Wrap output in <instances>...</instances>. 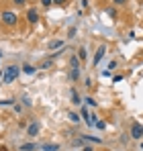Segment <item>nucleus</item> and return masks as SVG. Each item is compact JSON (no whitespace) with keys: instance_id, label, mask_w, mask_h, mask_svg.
Here are the masks:
<instances>
[{"instance_id":"1","label":"nucleus","mask_w":143,"mask_h":151,"mask_svg":"<svg viewBox=\"0 0 143 151\" xmlns=\"http://www.w3.org/2000/svg\"><path fill=\"white\" fill-rule=\"evenodd\" d=\"M19 65H8L6 70H4V76H2V82L4 84H12L17 78H19Z\"/></svg>"},{"instance_id":"2","label":"nucleus","mask_w":143,"mask_h":151,"mask_svg":"<svg viewBox=\"0 0 143 151\" xmlns=\"http://www.w3.org/2000/svg\"><path fill=\"white\" fill-rule=\"evenodd\" d=\"M17 21H19V17H17L14 12H10V10L2 12V23H4L6 27H14V25H17Z\"/></svg>"},{"instance_id":"3","label":"nucleus","mask_w":143,"mask_h":151,"mask_svg":"<svg viewBox=\"0 0 143 151\" xmlns=\"http://www.w3.org/2000/svg\"><path fill=\"white\" fill-rule=\"evenodd\" d=\"M131 137L133 139H143V125L141 123H133L131 125Z\"/></svg>"},{"instance_id":"4","label":"nucleus","mask_w":143,"mask_h":151,"mask_svg":"<svg viewBox=\"0 0 143 151\" xmlns=\"http://www.w3.org/2000/svg\"><path fill=\"white\" fill-rule=\"evenodd\" d=\"M27 21H29L31 25H35V23L39 21V12L33 10V8H29V10H27Z\"/></svg>"},{"instance_id":"5","label":"nucleus","mask_w":143,"mask_h":151,"mask_svg":"<svg viewBox=\"0 0 143 151\" xmlns=\"http://www.w3.org/2000/svg\"><path fill=\"white\" fill-rule=\"evenodd\" d=\"M104 53H106V45H100V47L96 49V55H94V65L100 63V59L104 57Z\"/></svg>"},{"instance_id":"6","label":"nucleus","mask_w":143,"mask_h":151,"mask_svg":"<svg viewBox=\"0 0 143 151\" xmlns=\"http://www.w3.org/2000/svg\"><path fill=\"white\" fill-rule=\"evenodd\" d=\"M37 133H39V123H31L29 129H27V135H29V137H35Z\"/></svg>"},{"instance_id":"7","label":"nucleus","mask_w":143,"mask_h":151,"mask_svg":"<svg viewBox=\"0 0 143 151\" xmlns=\"http://www.w3.org/2000/svg\"><path fill=\"white\" fill-rule=\"evenodd\" d=\"M39 149V145H35V143H25L19 147V151H37Z\"/></svg>"},{"instance_id":"8","label":"nucleus","mask_w":143,"mask_h":151,"mask_svg":"<svg viewBox=\"0 0 143 151\" xmlns=\"http://www.w3.org/2000/svg\"><path fill=\"white\" fill-rule=\"evenodd\" d=\"M41 149L43 151H57L59 145H57V143H45V145H41Z\"/></svg>"},{"instance_id":"9","label":"nucleus","mask_w":143,"mask_h":151,"mask_svg":"<svg viewBox=\"0 0 143 151\" xmlns=\"http://www.w3.org/2000/svg\"><path fill=\"white\" fill-rule=\"evenodd\" d=\"M82 141H90V143H102L100 137H88V135H82Z\"/></svg>"},{"instance_id":"10","label":"nucleus","mask_w":143,"mask_h":151,"mask_svg":"<svg viewBox=\"0 0 143 151\" xmlns=\"http://www.w3.org/2000/svg\"><path fill=\"white\" fill-rule=\"evenodd\" d=\"M70 96H72V102H74V104H80V96H78V92H76V90H74V88H72L70 90Z\"/></svg>"},{"instance_id":"11","label":"nucleus","mask_w":143,"mask_h":151,"mask_svg":"<svg viewBox=\"0 0 143 151\" xmlns=\"http://www.w3.org/2000/svg\"><path fill=\"white\" fill-rule=\"evenodd\" d=\"M70 63H72V70H80V57H70Z\"/></svg>"},{"instance_id":"12","label":"nucleus","mask_w":143,"mask_h":151,"mask_svg":"<svg viewBox=\"0 0 143 151\" xmlns=\"http://www.w3.org/2000/svg\"><path fill=\"white\" fill-rule=\"evenodd\" d=\"M78 57H80L82 61H86V57H88V53H86V47H80V49H78Z\"/></svg>"},{"instance_id":"13","label":"nucleus","mask_w":143,"mask_h":151,"mask_svg":"<svg viewBox=\"0 0 143 151\" xmlns=\"http://www.w3.org/2000/svg\"><path fill=\"white\" fill-rule=\"evenodd\" d=\"M23 72H25V74H35V68H33V65H29V63H25V65H23Z\"/></svg>"},{"instance_id":"14","label":"nucleus","mask_w":143,"mask_h":151,"mask_svg":"<svg viewBox=\"0 0 143 151\" xmlns=\"http://www.w3.org/2000/svg\"><path fill=\"white\" fill-rule=\"evenodd\" d=\"M61 41H53V43H49V49H61Z\"/></svg>"},{"instance_id":"15","label":"nucleus","mask_w":143,"mask_h":151,"mask_svg":"<svg viewBox=\"0 0 143 151\" xmlns=\"http://www.w3.org/2000/svg\"><path fill=\"white\" fill-rule=\"evenodd\" d=\"M68 119H70L72 123H78V121H80V116H78L76 112H68Z\"/></svg>"},{"instance_id":"16","label":"nucleus","mask_w":143,"mask_h":151,"mask_svg":"<svg viewBox=\"0 0 143 151\" xmlns=\"http://www.w3.org/2000/svg\"><path fill=\"white\" fill-rule=\"evenodd\" d=\"M84 102H86L88 106H96V104H98V102H96L94 98H90V96H86V98H84Z\"/></svg>"},{"instance_id":"17","label":"nucleus","mask_w":143,"mask_h":151,"mask_svg":"<svg viewBox=\"0 0 143 151\" xmlns=\"http://www.w3.org/2000/svg\"><path fill=\"white\" fill-rule=\"evenodd\" d=\"M78 78H80V72H78V70H72L70 72V80H78Z\"/></svg>"},{"instance_id":"18","label":"nucleus","mask_w":143,"mask_h":151,"mask_svg":"<svg viewBox=\"0 0 143 151\" xmlns=\"http://www.w3.org/2000/svg\"><path fill=\"white\" fill-rule=\"evenodd\" d=\"M49 65H51V59H45V61L41 63V70H47Z\"/></svg>"},{"instance_id":"19","label":"nucleus","mask_w":143,"mask_h":151,"mask_svg":"<svg viewBox=\"0 0 143 151\" xmlns=\"http://www.w3.org/2000/svg\"><path fill=\"white\" fill-rule=\"evenodd\" d=\"M94 127H98V129H104V127H106V123H104V121H96Z\"/></svg>"},{"instance_id":"20","label":"nucleus","mask_w":143,"mask_h":151,"mask_svg":"<svg viewBox=\"0 0 143 151\" xmlns=\"http://www.w3.org/2000/svg\"><path fill=\"white\" fill-rule=\"evenodd\" d=\"M121 80H123V76H121V74H117V76H113V82H115V84H117V82H121Z\"/></svg>"},{"instance_id":"21","label":"nucleus","mask_w":143,"mask_h":151,"mask_svg":"<svg viewBox=\"0 0 143 151\" xmlns=\"http://www.w3.org/2000/svg\"><path fill=\"white\" fill-rule=\"evenodd\" d=\"M12 102H14V100H2V102H0V106H10Z\"/></svg>"},{"instance_id":"22","label":"nucleus","mask_w":143,"mask_h":151,"mask_svg":"<svg viewBox=\"0 0 143 151\" xmlns=\"http://www.w3.org/2000/svg\"><path fill=\"white\" fill-rule=\"evenodd\" d=\"M106 12H108V17H117V10H115V8H108Z\"/></svg>"},{"instance_id":"23","label":"nucleus","mask_w":143,"mask_h":151,"mask_svg":"<svg viewBox=\"0 0 143 151\" xmlns=\"http://www.w3.org/2000/svg\"><path fill=\"white\" fill-rule=\"evenodd\" d=\"M68 0H53V4H57V6H64Z\"/></svg>"},{"instance_id":"24","label":"nucleus","mask_w":143,"mask_h":151,"mask_svg":"<svg viewBox=\"0 0 143 151\" xmlns=\"http://www.w3.org/2000/svg\"><path fill=\"white\" fill-rule=\"evenodd\" d=\"M14 4H19V6H23V4H27V0H12Z\"/></svg>"},{"instance_id":"25","label":"nucleus","mask_w":143,"mask_h":151,"mask_svg":"<svg viewBox=\"0 0 143 151\" xmlns=\"http://www.w3.org/2000/svg\"><path fill=\"white\" fill-rule=\"evenodd\" d=\"M51 2H53V0H41V4H43V6H51Z\"/></svg>"},{"instance_id":"26","label":"nucleus","mask_w":143,"mask_h":151,"mask_svg":"<svg viewBox=\"0 0 143 151\" xmlns=\"http://www.w3.org/2000/svg\"><path fill=\"white\" fill-rule=\"evenodd\" d=\"M113 2H115V4H125L127 0H113Z\"/></svg>"},{"instance_id":"27","label":"nucleus","mask_w":143,"mask_h":151,"mask_svg":"<svg viewBox=\"0 0 143 151\" xmlns=\"http://www.w3.org/2000/svg\"><path fill=\"white\" fill-rule=\"evenodd\" d=\"M0 151H8V149H6V147H0Z\"/></svg>"},{"instance_id":"28","label":"nucleus","mask_w":143,"mask_h":151,"mask_svg":"<svg viewBox=\"0 0 143 151\" xmlns=\"http://www.w3.org/2000/svg\"><path fill=\"white\" fill-rule=\"evenodd\" d=\"M141 149H143V143H141Z\"/></svg>"}]
</instances>
